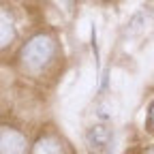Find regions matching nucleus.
Wrapping results in <instances>:
<instances>
[{
	"mask_svg": "<svg viewBox=\"0 0 154 154\" xmlns=\"http://www.w3.org/2000/svg\"><path fill=\"white\" fill-rule=\"evenodd\" d=\"M54 49H56V43H54L51 36H47V34H36V36H32L30 41L22 47L19 58H22V62H24L28 69H41V66H45V64L51 60Z\"/></svg>",
	"mask_w": 154,
	"mask_h": 154,
	"instance_id": "1",
	"label": "nucleus"
},
{
	"mask_svg": "<svg viewBox=\"0 0 154 154\" xmlns=\"http://www.w3.org/2000/svg\"><path fill=\"white\" fill-rule=\"evenodd\" d=\"M26 137L19 131L2 126L0 128V154H26Z\"/></svg>",
	"mask_w": 154,
	"mask_h": 154,
	"instance_id": "2",
	"label": "nucleus"
},
{
	"mask_svg": "<svg viewBox=\"0 0 154 154\" xmlns=\"http://www.w3.org/2000/svg\"><path fill=\"white\" fill-rule=\"evenodd\" d=\"M32 154H64V148H62V141L58 137H54V135H45V137H41L34 143Z\"/></svg>",
	"mask_w": 154,
	"mask_h": 154,
	"instance_id": "3",
	"label": "nucleus"
},
{
	"mask_svg": "<svg viewBox=\"0 0 154 154\" xmlns=\"http://www.w3.org/2000/svg\"><path fill=\"white\" fill-rule=\"evenodd\" d=\"M13 22H11V17L5 13V11H0V49L7 47L11 41H13Z\"/></svg>",
	"mask_w": 154,
	"mask_h": 154,
	"instance_id": "4",
	"label": "nucleus"
},
{
	"mask_svg": "<svg viewBox=\"0 0 154 154\" xmlns=\"http://www.w3.org/2000/svg\"><path fill=\"white\" fill-rule=\"evenodd\" d=\"M148 128L154 133V103L150 105V111H148Z\"/></svg>",
	"mask_w": 154,
	"mask_h": 154,
	"instance_id": "5",
	"label": "nucleus"
},
{
	"mask_svg": "<svg viewBox=\"0 0 154 154\" xmlns=\"http://www.w3.org/2000/svg\"><path fill=\"white\" fill-rule=\"evenodd\" d=\"M146 154H154V148H150V150H148V152H146Z\"/></svg>",
	"mask_w": 154,
	"mask_h": 154,
	"instance_id": "6",
	"label": "nucleus"
}]
</instances>
